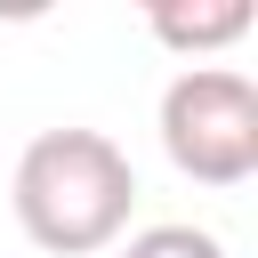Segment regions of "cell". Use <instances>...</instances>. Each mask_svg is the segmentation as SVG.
<instances>
[{"label": "cell", "mask_w": 258, "mask_h": 258, "mask_svg": "<svg viewBox=\"0 0 258 258\" xmlns=\"http://www.w3.org/2000/svg\"><path fill=\"white\" fill-rule=\"evenodd\" d=\"M121 258H226V242L210 226H145V234H129Z\"/></svg>", "instance_id": "obj_4"}, {"label": "cell", "mask_w": 258, "mask_h": 258, "mask_svg": "<svg viewBox=\"0 0 258 258\" xmlns=\"http://www.w3.org/2000/svg\"><path fill=\"white\" fill-rule=\"evenodd\" d=\"M16 226L48 258H97L129 234L137 210V169L105 129H40L16 153Z\"/></svg>", "instance_id": "obj_1"}, {"label": "cell", "mask_w": 258, "mask_h": 258, "mask_svg": "<svg viewBox=\"0 0 258 258\" xmlns=\"http://www.w3.org/2000/svg\"><path fill=\"white\" fill-rule=\"evenodd\" d=\"M161 153L194 185L258 177V81L234 64H185L161 89Z\"/></svg>", "instance_id": "obj_2"}, {"label": "cell", "mask_w": 258, "mask_h": 258, "mask_svg": "<svg viewBox=\"0 0 258 258\" xmlns=\"http://www.w3.org/2000/svg\"><path fill=\"white\" fill-rule=\"evenodd\" d=\"M258 24V8L250 0H161V8H145V32L161 40V48H177V56H210V48H234L242 32Z\"/></svg>", "instance_id": "obj_3"}]
</instances>
